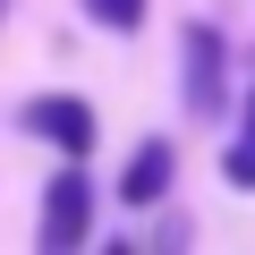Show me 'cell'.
Segmentation results:
<instances>
[{"instance_id": "cell-6", "label": "cell", "mask_w": 255, "mask_h": 255, "mask_svg": "<svg viewBox=\"0 0 255 255\" xmlns=\"http://www.w3.org/2000/svg\"><path fill=\"white\" fill-rule=\"evenodd\" d=\"M85 17L111 26V34H136V26H145V0H85Z\"/></svg>"}, {"instance_id": "cell-5", "label": "cell", "mask_w": 255, "mask_h": 255, "mask_svg": "<svg viewBox=\"0 0 255 255\" xmlns=\"http://www.w3.org/2000/svg\"><path fill=\"white\" fill-rule=\"evenodd\" d=\"M221 170H230V187H255V85H247V111H238V136H230Z\"/></svg>"}, {"instance_id": "cell-4", "label": "cell", "mask_w": 255, "mask_h": 255, "mask_svg": "<svg viewBox=\"0 0 255 255\" xmlns=\"http://www.w3.org/2000/svg\"><path fill=\"white\" fill-rule=\"evenodd\" d=\"M162 187H170V145H162V136H145V153L128 162V179H119V196H128V204L145 213V204H153Z\"/></svg>"}, {"instance_id": "cell-1", "label": "cell", "mask_w": 255, "mask_h": 255, "mask_svg": "<svg viewBox=\"0 0 255 255\" xmlns=\"http://www.w3.org/2000/svg\"><path fill=\"white\" fill-rule=\"evenodd\" d=\"M17 128H26V136H43V145H60L68 162L94 153V102H77V94H34V102L17 111Z\"/></svg>"}, {"instance_id": "cell-3", "label": "cell", "mask_w": 255, "mask_h": 255, "mask_svg": "<svg viewBox=\"0 0 255 255\" xmlns=\"http://www.w3.org/2000/svg\"><path fill=\"white\" fill-rule=\"evenodd\" d=\"M85 230H94V187H85V170H60V179L43 187V230H34V238H43V247H77Z\"/></svg>"}, {"instance_id": "cell-2", "label": "cell", "mask_w": 255, "mask_h": 255, "mask_svg": "<svg viewBox=\"0 0 255 255\" xmlns=\"http://www.w3.org/2000/svg\"><path fill=\"white\" fill-rule=\"evenodd\" d=\"M179 94H187V111H196V119H213V111H221V94H230V51H221V34H213V26H187V85H179Z\"/></svg>"}]
</instances>
